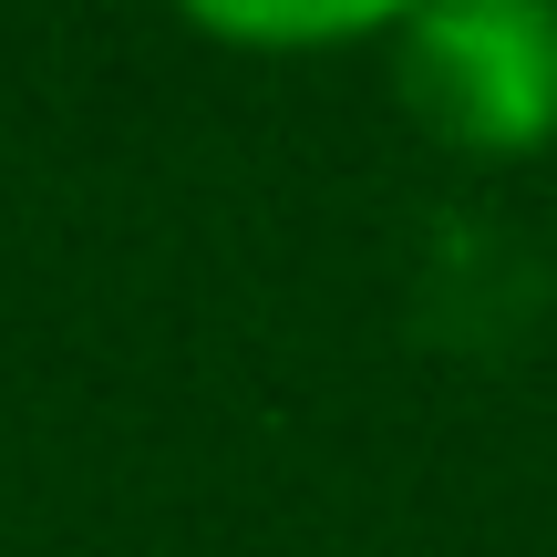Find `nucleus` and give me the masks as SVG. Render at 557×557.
<instances>
[{"mask_svg":"<svg viewBox=\"0 0 557 557\" xmlns=\"http://www.w3.org/2000/svg\"><path fill=\"white\" fill-rule=\"evenodd\" d=\"M197 41L248 62H320V52H361V41H393L423 0H165Z\"/></svg>","mask_w":557,"mask_h":557,"instance_id":"nucleus-2","label":"nucleus"},{"mask_svg":"<svg viewBox=\"0 0 557 557\" xmlns=\"http://www.w3.org/2000/svg\"><path fill=\"white\" fill-rule=\"evenodd\" d=\"M393 94L475 165L557 156V0H423L393 32Z\"/></svg>","mask_w":557,"mask_h":557,"instance_id":"nucleus-1","label":"nucleus"}]
</instances>
